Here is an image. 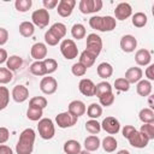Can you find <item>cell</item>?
I'll return each instance as SVG.
<instances>
[{"label":"cell","mask_w":154,"mask_h":154,"mask_svg":"<svg viewBox=\"0 0 154 154\" xmlns=\"http://www.w3.org/2000/svg\"><path fill=\"white\" fill-rule=\"evenodd\" d=\"M35 131L31 128L23 130L19 135V140L16 146L17 154H31L35 142Z\"/></svg>","instance_id":"1"},{"label":"cell","mask_w":154,"mask_h":154,"mask_svg":"<svg viewBox=\"0 0 154 154\" xmlns=\"http://www.w3.org/2000/svg\"><path fill=\"white\" fill-rule=\"evenodd\" d=\"M89 25L99 31H112L117 26V20L112 16H94L89 19Z\"/></svg>","instance_id":"2"},{"label":"cell","mask_w":154,"mask_h":154,"mask_svg":"<svg viewBox=\"0 0 154 154\" xmlns=\"http://www.w3.org/2000/svg\"><path fill=\"white\" fill-rule=\"evenodd\" d=\"M37 129H38L40 136L43 140H51L55 135L54 124H53L52 119H49V118H42V119H40L38 120V124H37Z\"/></svg>","instance_id":"3"},{"label":"cell","mask_w":154,"mask_h":154,"mask_svg":"<svg viewBox=\"0 0 154 154\" xmlns=\"http://www.w3.org/2000/svg\"><path fill=\"white\" fill-rule=\"evenodd\" d=\"M60 52H61V54L64 55L65 59L72 60V59H75V58L77 57V54H78V48H77V46H76V43H75L73 40H71V38H65V40H63L61 43H60Z\"/></svg>","instance_id":"4"},{"label":"cell","mask_w":154,"mask_h":154,"mask_svg":"<svg viewBox=\"0 0 154 154\" xmlns=\"http://www.w3.org/2000/svg\"><path fill=\"white\" fill-rule=\"evenodd\" d=\"M85 51L91 53L93 55L97 57L102 49V40L99 35L96 34H89L87 36V45H85Z\"/></svg>","instance_id":"5"},{"label":"cell","mask_w":154,"mask_h":154,"mask_svg":"<svg viewBox=\"0 0 154 154\" xmlns=\"http://www.w3.org/2000/svg\"><path fill=\"white\" fill-rule=\"evenodd\" d=\"M31 19H32L34 25L38 26L40 29H43L49 23V13L46 8H38V10H35L32 12Z\"/></svg>","instance_id":"6"},{"label":"cell","mask_w":154,"mask_h":154,"mask_svg":"<svg viewBox=\"0 0 154 154\" xmlns=\"http://www.w3.org/2000/svg\"><path fill=\"white\" fill-rule=\"evenodd\" d=\"M101 8H102L101 0H81L79 2V11L83 14L95 13V12H99Z\"/></svg>","instance_id":"7"},{"label":"cell","mask_w":154,"mask_h":154,"mask_svg":"<svg viewBox=\"0 0 154 154\" xmlns=\"http://www.w3.org/2000/svg\"><path fill=\"white\" fill-rule=\"evenodd\" d=\"M77 119L75 116H72L69 112H61L55 117V123L59 128L61 129H66V128H71L77 123Z\"/></svg>","instance_id":"8"},{"label":"cell","mask_w":154,"mask_h":154,"mask_svg":"<svg viewBox=\"0 0 154 154\" xmlns=\"http://www.w3.org/2000/svg\"><path fill=\"white\" fill-rule=\"evenodd\" d=\"M128 141L129 143L135 147V148H144L148 146V142H149V138L143 135L141 131H134L129 137H128Z\"/></svg>","instance_id":"9"},{"label":"cell","mask_w":154,"mask_h":154,"mask_svg":"<svg viewBox=\"0 0 154 154\" xmlns=\"http://www.w3.org/2000/svg\"><path fill=\"white\" fill-rule=\"evenodd\" d=\"M101 129H103L109 135H116L120 130L119 120L114 117H106L101 123Z\"/></svg>","instance_id":"10"},{"label":"cell","mask_w":154,"mask_h":154,"mask_svg":"<svg viewBox=\"0 0 154 154\" xmlns=\"http://www.w3.org/2000/svg\"><path fill=\"white\" fill-rule=\"evenodd\" d=\"M58 88V83H57V79L48 76V77H43L40 82V89L43 94H47V95H52L55 93Z\"/></svg>","instance_id":"11"},{"label":"cell","mask_w":154,"mask_h":154,"mask_svg":"<svg viewBox=\"0 0 154 154\" xmlns=\"http://www.w3.org/2000/svg\"><path fill=\"white\" fill-rule=\"evenodd\" d=\"M131 13H132V7L128 2H120L116 6L114 16L119 20H125L126 18H129L131 16Z\"/></svg>","instance_id":"12"},{"label":"cell","mask_w":154,"mask_h":154,"mask_svg":"<svg viewBox=\"0 0 154 154\" xmlns=\"http://www.w3.org/2000/svg\"><path fill=\"white\" fill-rule=\"evenodd\" d=\"M30 54L36 61H42L46 59L47 55V46L42 42H36L32 45L30 49Z\"/></svg>","instance_id":"13"},{"label":"cell","mask_w":154,"mask_h":154,"mask_svg":"<svg viewBox=\"0 0 154 154\" xmlns=\"http://www.w3.org/2000/svg\"><path fill=\"white\" fill-rule=\"evenodd\" d=\"M76 6V1L75 0H60L58 4V14L61 17H69L71 16L73 7Z\"/></svg>","instance_id":"14"},{"label":"cell","mask_w":154,"mask_h":154,"mask_svg":"<svg viewBox=\"0 0 154 154\" xmlns=\"http://www.w3.org/2000/svg\"><path fill=\"white\" fill-rule=\"evenodd\" d=\"M12 97L16 102L22 103L29 97V89L25 85L18 84L12 89Z\"/></svg>","instance_id":"15"},{"label":"cell","mask_w":154,"mask_h":154,"mask_svg":"<svg viewBox=\"0 0 154 154\" xmlns=\"http://www.w3.org/2000/svg\"><path fill=\"white\" fill-rule=\"evenodd\" d=\"M87 108H85V105L83 101L81 100H73L69 103V107H67V112L71 113L72 116H75L76 118L83 116L85 113Z\"/></svg>","instance_id":"16"},{"label":"cell","mask_w":154,"mask_h":154,"mask_svg":"<svg viewBox=\"0 0 154 154\" xmlns=\"http://www.w3.org/2000/svg\"><path fill=\"white\" fill-rule=\"evenodd\" d=\"M137 47V40L135 38V36L132 35H124L120 38V48L126 52V53H131L135 51V48Z\"/></svg>","instance_id":"17"},{"label":"cell","mask_w":154,"mask_h":154,"mask_svg":"<svg viewBox=\"0 0 154 154\" xmlns=\"http://www.w3.org/2000/svg\"><path fill=\"white\" fill-rule=\"evenodd\" d=\"M78 89L79 91L85 95V96H94V91H95V84L91 79L89 78H83L81 79L79 84H78Z\"/></svg>","instance_id":"18"},{"label":"cell","mask_w":154,"mask_h":154,"mask_svg":"<svg viewBox=\"0 0 154 154\" xmlns=\"http://www.w3.org/2000/svg\"><path fill=\"white\" fill-rule=\"evenodd\" d=\"M142 75H143V72H142V70L140 69V67H130V69H128L126 70V72H125V79L129 82V84H134V83H137V82H140L141 81V78H142Z\"/></svg>","instance_id":"19"},{"label":"cell","mask_w":154,"mask_h":154,"mask_svg":"<svg viewBox=\"0 0 154 154\" xmlns=\"http://www.w3.org/2000/svg\"><path fill=\"white\" fill-rule=\"evenodd\" d=\"M152 60V57H150V52L146 48H142V49H138L135 54V61L137 65L140 66H146L150 63Z\"/></svg>","instance_id":"20"},{"label":"cell","mask_w":154,"mask_h":154,"mask_svg":"<svg viewBox=\"0 0 154 154\" xmlns=\"http://www.w3.org/2000/svg\"><path fill=\"white\" fill-rule=\"evenodd\" d=\"M136 90H137V94L141 95V96H143V97L150 95V93H152V83H150V81H148V79H141L140 82H137Z\"/></svg>","instance_id":"21"},{"label":"cell","mask_w":154,"mask_h":154,"mask_svg":"<svg viewBox=\"0 0 154 154\" xmlns=\"http://www.w3.org/2000/svg\"><path fill=\"white\" fill-rule=\"evenodd\" d=\"M101 142H100V138L95 135H91V136H88L85 140H84V148L85 150L88 152H95L99 149Z\"/></svg>","instance_id":"22"},{"label":"cell","mask_w":154,"mask_h":154,"mask_svg":"<svg viewBox=\"0 0 154 154\" xmlns=\"http://www.w3.org/2000/svg\"><path fill=\"white\" fill-rule=\"evenodd\" d=\"M81 150V144L76 140H69L64 143V152L66 154H78Z\"/></svg>","instance_id":"23"},{"label":"cell","mask_w":154,"mask_h":154,"mask_svg":"<svg viewBox=\"0 0 154 154\" xmlns=\"http://www.w3.org/2000/svg\"><path fill=\"white\" fill-rule=\"evenodd\" d=\"M96 71H97V75H99V77H101V78H108V77H111L112 76V73H113V67H112V65L111 64H108V63H101V64H99V66H97V69H96Z\"/></svg>","instance_id":"24"},{"label":"cell","mask_w":154,"mask_h":154,"mask_svg":"<svg viewBox=\"0 0 154 154\" xmlns=\"http://www.w3.org/2000/svg\"><path fill=\"white\" fill-rule=\"evenodd\" d=\"M35 32V25L31 22H22L19 24V34L23 37H30Z\"/></svg>","instance_id":"25"},{"label":"cell","mask_w":154,"mask_h":154,"mask_svg":"<svg viewBox=\"0 0 154 154\" xmlns=\"http://www.w3.org/2000/svg\"><path fill=\"white\" fill-rule=\"evenodd\" d=\"M95 59H96L95 55H93L91 53H89L88 51L84 49V51L81 53V57H79V61H78V63H81L85 69H88V67H90V66L95 63Z\"/></svg>","instance_id":"26"},{"label":"cell","mask_w":154,"mask_h":154,"mask_svg":"<svg viewBox=\"0 0 154 154\" xmlns=\"http://www.w3.org/2000/svg\"><path fill=\"white\" fill-rule=\"evenodd\" d=\"M138 117L143 124H153L154 123V112L152 108H142L140 111Z\"/></svg>","instance_id":"27"},{"label":"cell","mask_w":154,"mask_h":154,"mask_svg":"<svg viewBox=\"0 0 154 154\" xmlns=\"http://www.w3.org/2000/svg\"><path fill=\"white\" fill-rule=\"evenodd\" d=\"M55 37H58L59 40H61L65 35H66V26L63 23H54L49 29H48Z\"/></svg>","instance_id":"28"},{"label":"cell","mask_w":154,"mask_h":154,"mask_svg":"<svg viewBox=\"0 0 154 154\" xmlns=\"http://www.w3.org/2000/svg\"><path fill=\"white\" fill-rule=\"evenodd\" d=\"M6 65H7V69L10 71H16L23 65V59L18 55H11L10 58H7Z\"/></svg>","instance_id":"29"},{"label":"cell","mask_w":154,"mask_h":154,"mask_svg":"<svg viewBox=\"0 0 154 154\" xmlns=\"http://www.w3.org/2000/svg\"><path fill=\"white\" fill-rule=\"evenodd\" d=\"M87 114L90 119H97L99 117H101L102 114V107L99 105V103H90L87 108Z\"/></svg>","instance_id":"30"},{"label":"cell","mask_w":154,"mask_h":154,"mask_svg":"<svg viewBox=\"0 0 154 154\" xmlns=\"http://www.w3.org/2000/svg\"><path fill=\"white\" fill-rule=\"evenodd\" d=\"M102 148H103V150L105 152H107V153H112V152H114L116 149H117V140L113 137V136H107V137H105L103 140H102Z\"/></svg>","instance_id":"31"},{"label":"cell","mask_w":154,"mask_h":154,"mask_svg":"<svg viewBox=\"0 0 154 154\" xmlns=\"http://www.w3.org/2000/svg\"><path fill=\"white\" fill-rule=\"evenodd\" d=\"M112 93V87L108 82H100L95 85V91H94V96L100 97L103 94H108Z\"/></svg>","instance_id":"32"},{"label":"cell","mask_w":154,"mask_h":154,"mask_svg":"<svg viewBox=\"0 0 154 154\" xmlns=\"http://www.w3.org/2000/svg\"><path fill=\"white\" fill-rule=\"evenodd\" d=\"M42 116H43V109L37 108V107H31V106H29V108H28V111H26V117H28V119H30V120H32V122H37V120H40V119L42 118Z\"/></svg>","instance_id":"33"},{"label":"cell","mask_w":154,"mask_h":154,"mask_svg":"<svg viewBox=\"0 0 154 154\" xmlns=\"http://www.w3.org/2000/svg\"><path fill=\"white\" fill-rule=\"evenodd\" d=\"M147 16L143 12H136L132 16V25L136 28H143L147 24Z\"/></svg>","instance_id":"34"},{"label":"cell","mask_w":154,"mask_h":154,"mask_svg":"<svg viewBox=\"0 0 154 154\" xmlns=\"http://www.w3.org/2000/svg\"><path fill=\"white\" fill-rule=\"evenodd\" d=\"M71 35L73 36V38H77V40H81L85 36V28L83 24H79V23H76L72 25L71 28Z\"/></svg>","instance_id":"35"},{"label":"cell","mask_w":154,"mask_h":154,"mask_svg":"<svg viewBox=\"0 0 154 154\" xmlns=\"http://www.w3.org/2000/svg\"><path fill=\"white\" fill-rule=\"evenodd\" d=\"M30 72L35 76H45L46 73V69L43 65V61H35L30 65Z\"/></svg>","instance_id":"36"},{"label":"cell","mask_w":154,"mask_h":154,"mask_svg":"<svg viewBox=\"0 0 154 154\" xmlns=\"http://www.w3.org/2000/svg\"><path fill=\"white\" fill-rule=\"evenodd\" d=\"M85 130L91 135H96L101 130V124L96 119H90L85 123Z\"/></svg>","instance_id":"37"},{"label":"cell","mask_w":154,"mask_h":154,"mask_svg":"<svg viewBox=\"0 0 154 154\" xmlns=\"http://www.w3.org/2000/svg\"><path fill=\"white\" fill-rule=\"evenodd\" d=\"M10 101V91L6 87H0V111L7 107Z\"/></svg>","instance_id":"38"},{"label":"cell","mask_w":154,"mask_h":154,"mask_svg":"<svg viewBox=\"0 0 154 154\" xmlns=\"http://www.w3.org/2000/svg\"><path fill=\"white\" fill-rule=\"evenodd\" d=\"M31 6H32L31 0H16L14 2V7L18 12H26L31 8Z\"/></svg>","instance_id":"39"},{"label":"cell","mask_w":154,"mask_h":154,"mask_svg":"<svg viewBox=\"0 0 154 154\" xmlns=\"http://www.w3.org/2000/svg\"><path fill=\"white\" fill-rule=\"evenodd\" d=\"M29 106H31V107H37V108L43 109V108L47 106V99L43 97V96H34L32 99H30Z\"/></svg>","instance_id":"40"},{"label":"cell","mask_w":154,"mask_h":154,"mask_svg":"<svg viewBox=\"0 0 154 154\" xmlns=\"http://www.w3.org/2000/svg\"><path fill=\"white\" fill-rule=\"evenodd\" d=\"M43 61V65H45V69H46V73L49 75V73H53L57 69H58V63L57 60L52 59V58H46Z\"/></svg>","instance_id":"41"},{"label":"cell","mask_w":154,"mask_h":154,"mask_svg":"<svg viewBox=\"0 0 154 154\" xmlns=\"http://www.w3.org/2000/svg\"><path fill=\"white\" fill-rule=\"evenodd\" d=\"M12 78H13V75L7 67H0V84L10 83Z\"/></svg>","instance_id":"42"},{"label":"cell","mask_w":154,"mask_h":154,"mask_svg":"<svg viewBox=\"0 0 154 154\" xmlns=\"http://www.w3.org/2000/svg\"><path fill=\"white\" fill-rule=\"evenodd\" d=\"M114 88L119 91H128L130 89V84L125 78H117L114 81Z\"/></svg>","instance_id":"43"},{"label":"cell","mask_w":154,"mask_h":154,"mask_svg":"<svg viewBox=\"0 0 154 154\" xmlns=\"http://www.w3.org/2000/svg\"><path fill=\"white\" fill-rule=\"evenodd\" d=\"M140 131H141L143 135H146V136L149 138V141L154 138V125H153V124H143V125L141 126Z\"/></svg>","instance_id":"44"},{"label":"cell","mask_w":154,"mask_h":154,"mask_svg":"<svg viewBox=\"0 0 154 154\" xmlns=\"http://www.w3.org/2000/svg\"><path fill=\"white\" fill-rule=\"evenodd\" d=\"M71 72H72L75 76L81 77V76H84V75H85L87 69H85L81 63H76V64L72 65V67H71Z\"/></svg>","instance_id":"45"},{"label":"cell","mask_w":154,"mask_h":154,"mask_svg":"<svg viewBox=\"0 0 154 154\" xmlns=\"http://www.w3.org/2000/svg\"><path fill=\"white\" fill-rule=\"evenodd\" d=\"M99 100H100V103L102 105V106H111L113 102H114V95H113V93H108V94H103V95H101L100 97H99Z\"/></svg>","instance_id":"46"},{"label":"cell","mask_w":154,"mask_h":154,"mask_svg":"<svg viewBox=\"0 0 154 154\" xmlns=\"http://www.w3.org/2000/svg\"><path fill=\"white\" fill-rule=\"evenodd\" d=\"M45 41H46V43H47L48 46H57L60 40H59L58 37H55V36L48 30V31H46V34H45Z\"/></svg>","instance_id":"47"},{"label":"cell","mask_w":154,"mask_h":154,"mask_svg":"<svg viewBox=\"0 0 154 154\" xmlns=\"http://www.w3.org/2000/svg\"><path fill=\"white\" fill-rule=\"evenodd\" d=\"M8 138H10V131H8L6 128L1 126V128H0V144L7 142Z\"/></svg>","instance_id":"48"},{"label":"cell","mask_w":154,"mask_h":154,"mask_svg":"<svg viewBox=\"0 0 154 154\" xmlns=\"http://www.w3.org/2000/svg\"><path fill=\"white\" fill-rule=\"evenodd\" d=\"M8 40V31L5 28H0V46H4Z\"/></svg>","instance_id":"49"},{"label":"cell","mask_w":154,"mask_h":154,"mask_svg":"<svg viewBox=\"0 0 154 154\" xmlns=\"http://www.w3.org/2000/svg\"><path fill=\"white\" fill-rule=\"evenodd\" d=\"M58 4H59L58 0H43V6H45V8H46L47 11H48V10H52V8H54V7H57Z\"/></svg>","instance_id":"50"},{"label":"cell","mask_w":154,"mask_h":154,"mask_svg":"<svg viewBox=\"0 0 154 154\" xmlns=\"http://www.w3.org/2000/svg\"><path fill=\"white\" fill-rule=\"evenodd\" d=\"M134 131H136V129H135V126H132V125H125L124 128H123V136L125 137V138H128Z\"/></svg>","instance_id":"51"},{"label":"cell","mask_w":154,"mask_h":154,"mask_svg":"<svg viewBox=\"0 0 154 154\" xmlns=\"http://www.w3.org/2000/svg\"><path fill=\"white\" fill-rule=\"evenodd\" d=\"M146 76L148 78V81H153L154 79V65H149L146 70Z\"/></svg>","instance_id":"52"},{"label":"cell","mask_w":154,"mask_h":154,"mask_svg":"<svg viewBox=\"0 0 154 154\" xmlns=\"http://www.w3.org/2000/svg\"><path fill=\"white\" fill-rule=\"evenodd\" d=\"M0 154H13V152L8 146L0 144Z\"/></svg>","instance_id":"53"},{"label":"cell","mask_w":154,"mask_h":154,"mask_svg":"<svg viewBox=\"0 0 154 154\" xmlns=\"http://www.w3.org/2000/svg\"><path fill=\"white\" fill-rule=\"evenodd\" d=\"M7 52L4 48H0V64H4L7 60Z\"/></svg>","instance_id":"54"},{"label":"cell","mask_w":154,"mask_h":154,"mask_svg":"<svg viewBox=\"0 0 154 154\" xmlns=\"http://www.w3.org/2000/svg\"><path fill=\"white\" fill-rule=\"evenodd\" d=\"M117 154H130V152L126 150V149H122V150H119Z\"/></svg>","instance_id":"55"},{"label":"cell","mask_w":154,"mask_h":154,"mask_svg":"<svg viewBox=\"0 0 154 154\" xmlns=\"http://www.w3.org/2000/svg\"><path fill=\"white\" fill-rule=\"evenodd\" d=\"M78 154H90V152H88V150H81Z\"/></svg>","instance_id":"56"}]
</instances>
